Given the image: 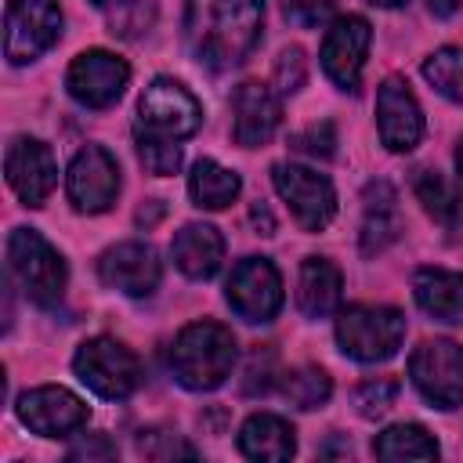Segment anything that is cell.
Here are the masks:
<instances>
[{
    "label": "cell",
    "mask_w": 463,
    "mask_h": 463,
    "mask_svg": "<svg viewBox=\"0 0 463 463\" xmlns=\"http://www.w3.org/2000/svg\"><path fill=\"white\" fill-rule=\"evenodd\" d=\"M134 141H137V156H141L148 174H156V177L177 174V166H181V145L177 141H163V137H148V134H134Z\"/></svg>",
    "instance_id": "obj_29"
},
{
    "label": "cell",
    "mask_w": 463,
    "mask_h": 463,
    "mask_svg": "<svg viewBox=\"0 0 463 463\" xmlns=\"http://www.w3.org/2000/svg\"><path fill=\"white\" fill-rule=\"evenodd\" d=\"M412 192L423 203V210L430 217H438L441 224H463V192L445 174H438V170H416Z\"/></svg>",
    "instance_id": "obj_25"
},
{
    "label": "cell",
    "mask_w": 463,
    "mask_h": 463,
    "mask_svg": "<svg viewBox=\"0 0 463 463\" xmlns=\"http://www.w3.org/2000/svg\"><path fill=\"white\" fill-rule=\"evenodd\" d=\"M456 166H459V177H463V141H459V148H456Z\"/></svg>",
    "instance_id": "obj_40"
},
{
    "label": "cell",
    "mask_w": 463,
    "mask_h": 463,
    "mask_svg": "<svg viewBox=\"0 0 463 463\" xmlns=\"http://www.w3.org/2000/svg\"><path fill=\"white\" fill-rule=\"evenodd\" d=\"M282 7H286V18L297 22L300 29H318L333 14L336 0H282Z\"/></svg>",
    "instance_id": "obj_34"
},
{
    "label": "cell",
    "mask_w": 463,
    "mask_h": 463,
    "mask_svg": "<svg viewBox=\"0 0 463 463\" xmlns=\"http://www.w3.org/2000/svg\"><path fill=\"white\" fill-rule=\"evenodd\" d=\"M373 43V29L362 14H340L322 36V69L340 90H358L365 51Z\"/></svg>",
    "instance_id": "obj_13"
},
{
    "label": "cell",
    "mask_w": 463,
    "mask_h": 463,
    "mask_svg": "<svg viewBox=\"0 0 463 463\" xmlns=\"http://www.w3.org/2000/svg\"><path fill=\"white\" fill-rule=\"evenodd\" d=\"M333 145H336L333 123H311L307 130L293 134V148H297V152H307V156H322V159H329V156H333Z\"/></svg>",
    "instance_id": "obj_35"
},
{
    "label": "cell",
    "mask_w": 463,
    "mask_h": 463,
    "mask_svg": "<svg viewBox=\"0 0 463 463\" xmlns=\"http://www.w3.org/2000/svg\"><path fill=\"white\" fill-rule=\"evenodd\" d=\"M4 170H7V184L14 188V195L25 206H43V199L51 195V188L58 181L54 152L36 137H14L7 148Z\"/></svg>",
    "instance_id": "obj_16"
},
{
    "label": "cell",
    "mask_w": 463,
    "mask_h": 463,
    "mask_svg": "<svg viewBox=\"0 0 463 463\" xmlns=\"http://www.w3.org/2000/svg\"><path fill=\"white\" fill-rule=\"evenodd\" d=\"M282 394L297 405V409H318L329 402L333 394V380L326 376V369L318 365H300L293 373L282 376Z\"/></svg>",
    "instance_id": "obj_28"
},
{
    "label": "cell",
    "mask_w": 463,
    "mask_h": 463,
    "mask_svg": "<svg viewBox=\"0 0 463 463\" xmlns=\"http://www.w3.org/2000/svg\"><path fill=\"white\" fill-rule=\"evenodd\" d=\"M376 127L380 141L391 152H412L423 137V112L420 101L412 98L409 83L398 76H387L376 90Z\"/></svg>",
    "instance_id": "obj_15"
},
{
    "label": "cell",
    "mask_w": 463,
    "mask_h": 463,
    "mask_svg": "<svg viewBox=\"0 0 463 463\" xmlns=\"http://www.w3.org/2000/svg\"><path fill=\"white\" fill-rule=\"evenodd\" d=\"M235 336L221 322H188L170 344V373L188 391H213L232 376Z\"/></svg>",
    "instance_id": "obj_2"
},
{
    "label": "cell",
    "mask_w": 463,
    "mask_h": 463,
    "mask_svg": "<svg viewBox=\"0 0 463 463\" xmlns=\"http://www.w3.org/2000/svg\"><path fill=\"white\" fill-rule=\"evenodd\" d=\"M340 289H344V279H340V268L333 260H326V257H304L300 279H297V307L307 318L333 315L336 304H340Z\"/></svg>",
    "instance_id": "obj_22"
},
{
    "label": "cell",
    "mask_w": 463,
    "mask_h": 463,
    "mask_svg": "<svg viewBox=\"0 0 463 463\" xmlns=\"http://www.w3.org/2000/svg\"><path fill=\"white\" fill-rule=\"evenodd\" d=\"M365 4H373V7H402L409 0H365Z\"/></svg>",
    "instance_id": "obj_39"
},
{
    "label": "cell",
    "mask_w": 463,
    "mask_h": 463,
    "mask_svg": "<svg viewBox=\"0 0 463 463\" xmlns=\"http://www.w3.org/2000/svg\"><path fill=\"white\" fill-rule=\"evenodd\" d=\"M127 83H130V65L119 54L101 51V47L76 54L72 65H69V72H65L69 94L80 105H87V109H109V105H116L123 98Z\"/></svg>",
    "instance_id": "obj_10"
},
{
    "label": "cell",
    "mask_w": 463,
    "mask_h": 463,
    "mask_svg": "<svg viewBox=\"0 0 463 463\" xmlns=\"http://www.w3.org/2000/svg\"><path fill=\"white\" fill-rule=\"evenodd\" d=\"M72 369L80 383H87L98 398H109V402L130 398L141 383V358L112 336H94L80 344L72 354Z\"/></svg>",
    "instance_id": "obj_5"
},
{
    "label": "cell",
    "mask_w": 463,
    "mask_h": 463,
    "mask_svg": "<svg viewBox=\"0 0 463 463\" xmlns=\"http://www.w3.org/2000/svg\"><path fill=\"white\" fill-rule=\"evenodd\" d=\"M199 123H203V105L195 101V94L170 76H156L137 101L134 134L181 141V137H192L199 130Z\"/></svg>",
    "instance_id": "obj_6"
},
{
    "label": "cell",
    "mask_w": 463,
    "mask_h": 463,
    "mask_svg": "<svg viewBox=\"0 0 463 463\" xmlns=\"http://www.w3.org/2000/svg\"><path fill=\"white\" fill-rule=\"evenodd\" d=\"M232 112H235L232 134H235V145H242V148L268 145L271 134L282 123V101H279V94L268 83H257V80H246L235 90Z\"/></svg>",
    "instance_id": "obj_18"
},
{
    "label": "cell",
    "mask_w": 463,
    "mask_h": 463,
    "mask_svg": "<svg viewBox=\"0 0 463 463\" xmlns=\"http://www.w3.org/2000/svg\"><path fill=\"white\" fill-rule=\"evenodd\" d=\"M307 80V61H304V51L300 47H286L275 61V90L279 94H293L300 90Z\"/></svg>",
    "instance_id": "obj_32"
},
{
    "label": "cell",
    "mask_w": 463,
    "mask_h": 463,
    "mask_svg": "<svg viewBox=\"0 0 463 463\" xmlns=\"http://www.w3.org/2000/svg\"><path fill=\"white\" fill-rule=\"evenodd\" d=\"M148 22H152V11L141 0H116V7L109 14V25H112L109 33H116V36H141L148 29Z\"/></svg>",
    "instance_id": "obj_31"
},
{
    "label": "cell",
    "mask_w": 463,
    "mask_h": 463,
    "mask_svg": "<svg viewBox=\"0 0 463 463\" xmlns=\"http://www.w3.org/2000/svg\"><path fill=\"white\" fill-rule=\"evenodd\" d=\"M7 268L33 304L51 307L61 300L69 279L65 260L36 228H14L7 235Z\"/></svg>",
    "instance_id": "obj_4"
},
{
    "label": "cell",
    "mask_w": 463,
    "mask_h": 463,
    "mask_svg": "<svg viewBox=\"0 0 463 463\" xmlns=\"http://www.w3.org/2000/svg\"><path fill=\"white\" fill-rule=\"evenodd\" d=\"M412 297L430 318L463 326V271L420 268L412 275Z\"/></svg>",
    "instance_id": "obj_20"
},
{
    "label": "cell",
    "mask_w": 463,
    "mask_h": 463,
    "mask_svg": "<svg viewBox=\"0 0 463 463\" xmlns=\"http://www.w3.org/2000/svg\"><path fill=\"white\" fill-rule=\"evenodd\" d=\"M459 7H463V0H427V11L434 18H452Z\"/></svg>",
    "instance_id": "obj_37"
},
{
    "label": "cell",
    "mask_w": 463,
    "mask_h": 463,
    "mask_svg": "<svg viewBox=\"0 0 463 463\" xmlns=\"http://www.w3.org/2000/svg\"><path fill=\"white\" fill-rule=\"evenodd\" d=\"M423 76L438 94L463 105V47H438L423 61Z\"/></svg>",
    "instance_id": "obj_27"
},
{
    "label": "cell",
    "mask_w": 463,
    "mask_h": 463,
    "mask_svg": "<svg viewBox=\"0 0 463 463\" xmlns=\"http://www.w3.org/2000/svg\"><path fill=\"white\" fill-rule=\"evenodd\" d=\"M65 192L80 213L109 210L116 203V192H119V166L112 159V152L101 145H83L69 163Z\"/></svg>",
    "instance_id": "obj_11"
},
{
    "label": "cell",
    "mask_w": 463,
    "mask_h": 463,
    "mask_svg": "<svg viewBox=\"0 0 463 463\" xmlns=\"http://www.w3.org/2000/svg\"><path fill=\"white\" fill-rule=\"evenodd\" d=\"M398 391H402V383H398L394 376H376V380H365V383L354 391V405H358V412H362L365 420H373V416H383V412L394 405Z\"/></svg>",
    "instance_id": "obj_30"
},
{
    "label": "cell",
    "mask_w": 463,
    "mask_h": 463,
    "mask_svg": "<svg viewBox=\"0 0 463 463\" xmlns=\"http://www.w3.org/2000/svg\"><path fill=\"white\" fill-rule=\"evenodd\" d=\"M14 409H18V420L40 438H69L90 416V409L72 391H65L58 383H43V387L25 391Z\"/></svg>",
    "instance_id": "obj_14"
},
{
    "label": "cell",
    "mask_w": 463,
    "mask_h": 463,
    "mask_svg": "<svg viewBox=\"0 0 463 463\" xmlns=\"http://www.w3.org/2000/svg\"><path fill=\"white\" fill-rule=\"evenodd\" d=\"M409 376L430 405H438V409L463 405V344L423 340L409 354Z\"/></svg>",
    "instance_id": "obj_8"
},
{
    "label": "cell",
    "mask_w": 463,
    "mask_h": 463,
    "mask_svg": "<svg viewBox=\"0 0 463 463\" xmlns=\"http://www.w3.org/2000/svg\"><path fill=\"white\" fill-rule=\"evenodd\" d=\"M112 456H116V445H112L101 430L83 434V438L69 449V459H112Z\"/></svg>",
    "instance_id": "obj_36"
},
{
    "label": "cell",
    "mask_w": 463,
    "mask_h": 463,
    "mask_svg": "<svg viewBox=\"0 0 463 463\" xmlns=\"http://www.w3.org/2000/svg\"><path fill=\"white\" fill-rule=\"evenodd\" d=\"M90 4H98V7H105V4H112V0H90Z\"/></svg>",
    "instance_id": "obj_41"
},
{
    "label": "cell",
    "mask_w": 463,
    "mask_h": 463,
    "mask_svg": "<svg viewBox=\"0 0 463 463\" xmlns=\"http://www.w3.org/2000/svg\"><path fill=\"white\" fill-rule=\"evenodd\" d=\"M137 449H141V456H148V459H174V456H195V449L192 445H184L181 438H174L170 430H141V438H137Z\"/></svg>",
    "instance_id": "obj_33"
},
{
    "label": "cell",
    "mask_w": 463,
    "mask_h": 463,
    "mask_svg": "<svg viewBox=\"0 0 463 463\" xmlns=\"http://www.w3.org/2000/svg\"><path fill=\"white\" fill-rule=\"evenodd\" d=\"M373 456L380 459H434L438 441L420 423H394L373 441Z\"/></svg>",
    "instance_id": "obj_26"
},
{
    "label": "cell",
    "mask_w": 463,
    "mask_h": 463,
    "mask_svg": "<svg viewBox=\"0 0 463 463\" xmlns=\"http://www.w3.org/2000/svg\"><path fill=\"white\" fill-rule=\"evenodd\" d=\"M405 340V315L383 304H351L336 315V344L354 362H387Z\"/></svg>",
    "instance_id": "obj_3"
},
{
    "label": "cell",
    "mask_w": 463,
    "mask_h": 463,
    "mask_svg": "<svg viewBox=\"0 0 463 463\" xmlns=\"http://www.w3.org/2000/svg\"><path fill=\"white\" fill-rule=\"evenodd\" d=\"M170 257L177 264L181 275L203 282V279H213L224 264V239L213 224H184L174 242H170Z\"/></svg>",
    "instance_id": "obj_19"
},
{
    "label": "cell",
    "mask_w": 463,
    "mask_h": 463,
    "mask_svg": "<svg viewBox=\"0 0 463 463\" xmlns=\"http://www.w3.org/2000/svg\"><path fill=\"white\" fill-rule=\"evenodd\" d=\"M228 304L239 318L246 322H271L282 307V279L271 260L264 257H246L232 268L228 279Z\"/></svg>",
    "instance_id": "obj_12"
},
{
    "label": "cell",
    "mask_w": 463,
    "mask_h": 463,
    "mask_svg": "<svg viewBox=\"0 0 463 463\" xmlns=\"http://www.w3.org/2000/svg\"><path fill=\"white\" fill-rule=\"evenodd\" d=\"M61 36L58 0H7L4 11V54L11 65H25L54 47Z\"/></svg>",
    "instance_id": "obj_7"
},
{
    "label": "cell",
    "mask_w": 463,
    "mask_h": 463,
    "mask_svg": "<svg viewBox=\"0 0 463 463\" xmlns=\"http://www.w3.org/2000/svg\"><path fill=\"white\" fill-rule=\"evenodd\" d=\"M264 0H188L184 40L199 65L228 72L260 40Z\"/></svg>",
    "instance_id": "obj_1"
},
{
    "label": "cell",
    "mask_w": 463,
    "mask_h": 463,
    "mask_svg": "<svg viewBox=\"0 0 463 463\" xmlns=\"http://www.w3.org/2000/svg\"><path fill=\"white\" fill-rule=\"evenodd\" d=\"M239 188H242L239 174L221 166V163H213V159H199L192 166V174H188V195L203 210H224L228 203H235Z\"/></svg>",
    "instance_id": "obj_24"
},
{
    "label": "cell",
    "mask_w": 463,
    "mask_h": 463,
    "mask_svg": "<svg viewBox=\"0 0 463 463\" xmlns=\"http://www.w3.org/2000/svg\"><path fill=\"white\" fill-rule=\"evenodd\" d=\"M253 224H257V228L264 224V235H271V232H275V221H271V213H268V210H264L260 203L253 206Z\"/></svg>",
    "instance_id": "obj_38"
},
{
    "label": "cell",
    "mask_w": 463,
    "mask_h": 463,
    "mask_svg": "<svg viewBox=\"0 0 463 463\" xmlns=\"http://www.w3.org/2000/svg\"><path fill=\"white\" fill-rule=\"evenodd\" d=\"M98 275L109 289H119L127 297H152L159 286L163 264L148 242H119L101 253Z\"/></svg>",
    "instance_id": "obj_17"
},
{
    "label": "cell",
    "mask_w": 463,
    "mask_h": 463,
    "mask_svg": "<svg viewBox=\"0 0 463 463\" xmlns=\"http://www.w3.org/2000/svg\"><path fill=\"white\" fill-rule=\"evenodd\" d=\"M239 452L250 459H271V463L289 459L297 452L293 427L275 412H257L239 430Z\"/></svg>",
    "instance_id": "obj_23"
},
{
    "label": "cell",
    "mask_w": 463,
    "mask_h": 463,
    "mask_svg": "<svg viewBox=\"0 0 463 463\" xmlns=\"http://www.w3.org/2000/svg\"><path fill=\"white\" fill-rule=\"evenodd\" d=\"M402 235L398 192L387 181H373L365 188V217H362V253L376 257Z\"/></svg>",
    "instance_id": "obj_21"
},
{
    "label": "cell",
    "mask_w": 463,
    "mask_h": 463,
    "mask_svg": "<svg viewBox=\"0 0 463 463\" xmlns=\"http://www.w3.org/2000/svg\"><path fill=\"white\" fill-rule=\"evenodd\" d=\"M271 181H275V192L282 195V203L289 206L293 221L304 232H322L333 221L336 192H333V181L326 174L297 166V163H275Z\"/></svg>",
    "instance_id": "obj_9"
}]
</instances>
